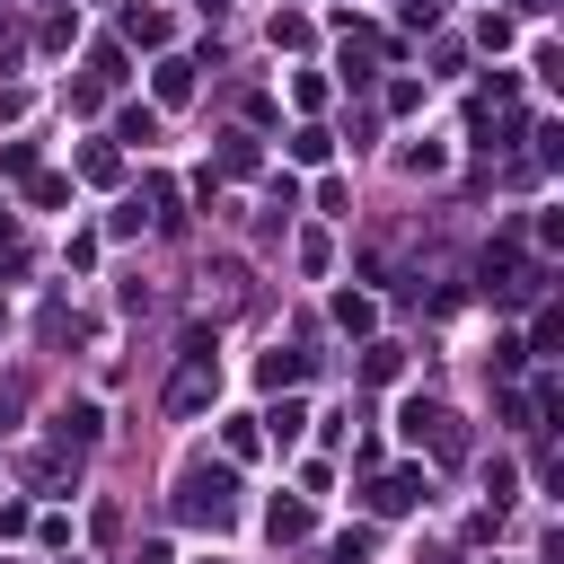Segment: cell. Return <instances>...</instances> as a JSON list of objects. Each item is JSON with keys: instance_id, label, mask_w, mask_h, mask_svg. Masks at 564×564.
Instances as JSON below:
<instances>
[{"instance_id": "6da1fadb", "label": "cell", "mask_w": 564, "mask_h": 564, "mask_svg": "<svg viewBox=\"0 0 564 564\" xmlns=\"http://www.w3.org/2000/svg\"><path fill=\"white\" fill-rule=\"evenodd\" d=\"M176 520H194V529H229L238 520V467L220 458H194L185 476H176Z\"/></svg>"}, {"instance_id": "7a4b0ae2", "label": "cell", "mask_w": 564, "mask_h": 564, "mask_svg": "<svg viewBox=\"0 0 564 564\" xmlns=\"http://www.w3.org/2000/svg\"><path fill=\"white\" fill-rule=\"evenodd\" d=\"M220 397V361H212V335H185V361L167 379V414H203Z\"/></svg>"}, {"instance_id": "3957f363", "label": "cell", "mask_w": 564, "mask_h": 564, "mask_svg": "<svg viewBox=\"0 0 564 564\" xmlns=\"http://www.w3.org/2000/svg\"><path fill=\"white\" fill-rule=\"evenodd\" d=\"M397 423H405V432H414L441 467H458V458H467V423H458L441 397H405V414H397Z\"/></svg>"}, {"instance_id": "277c9868", "label": "cell", "mask_w": 564, "mask_h": 564, "mask_svg": "<svg viewBox=\"0 0 564 564\" xmlns=\"http://www.w3.org/2000/svg\"><path fill=\"white\" fill-rule=\"evenodd\" d=\"M361 502H370V520H397V511H414V502H423V476H414V467H397V476H379Z\"/></svg>"}, {"instance_id": "5b68a950", "label": "cell", "mask_w": 564, "mask_h": 564, "mask_svg": "<svg viewBox=\"0 0 564 564\" xmlns=\"http://www.w3.org/2000/svg\"><path fill=\"white\" fill-rule=\"evenodd\" d=\"M264 529H273V546H300V538L317 529V511H308V502H273V511H264Z\"/></svg>"}, {"instance_id": "8992f818", "label": "cell", "mask_w": 564, "mask_h": 564, "mask_svg": "<svg viewBox=\"0 0 564 564\" xmlns=\"http://www.w3.org/2000/svg\"><path fill=\"white\" fill-rule=\"evenodd\" d=\"M256 379H264V388H300V379H308V352H264Z\"/></svg>"}, {"instance_id": "52a82bcc", "label": "cell", "mask_w": 564, "mask_h": 564, "mask_svg": "<svg viewBox=\"0 0 564 564\" xmlns=\"http://www.w3.org/2000/svg\"><path fill=\"white\" fill-rule=\"evenodd\" d=\"M97 423H106L97 405H62V423H53V432H62V449H88V441H97Z\"/></svg>"}, {"instance_id": "ba28073f", "label": "cell", "mask_w": 564, "mask_h": 564, "mask_svg": "<svg viewBox=\"0 0 564 564\" xmlns=\"http://www.w3.org/2000/svg\"><path fill=\"white\" fill-rule=\"evenodd\" d=\"M185 97H194V62L167 53V62H159V106H185Z\"/></svg>"}, {"instance_id": "9c48e42d", "label": "cell", "mask_w": 564, "mask_h": 564, "mask_svg": "<svg viewBox=\"0 0 564 564\" xmlns=\"http://www.w3.org/2000/svg\"><path fill=\"white\" fill-rule=\"evenodd\" d=\"M220 176H256V132H220Z\"/></svg>"}, {"instance_id": "30bf717a", "label": "cell", "mask_w": 564, "mask_h": 564, "mask_svg": "<svg viewBox=\"0 0 564 564\" xmlns=\"http://www.w3.org/2000/svg\"><path fill=\"white\" fill-rule=\"evenodd\" d=\"M335 326H344V335H370V326H379V308H370L361 291H344V300H335Z\"/></svg>"}, {"instance_id": "8fae6325", "label": "cell", "mask_w": 564, "mask_h": 564, "mask_svg": "<svg viewBox=\"0 0 564 564\" xmlns=\"http://www.w3.org/2000/svg\"><path fill=\"white\" fill-rule=\"evenodd\" d=\"M123 35H132V44H167V18H159V9H123Z\"/></svg>"}, {"instance_id": "7c38bea8", "label": "cell", "mask_w": 564, "mask_h": 564, "mask_svg": "<svg viewBox=\"0 0 564 564\" xmlns=\"http://www.w3.org/2000/svg\"><path fill=\"white\" fill-rule=\"evenodd\" d=\"M115 132H123V141H159V115H150V106H123Z\"/></svg>"}, {"instance_id": "4fadbf2b", "label": "cell", "mask_w": 564, "mask_h": 564, "mask_svg": "<svg viewBox=\"0 0 564 564\" xmlns=\"http://www.w3.org/2000/svg\"><path fill=\"white\" fill-rule=\"evenodd\" d=\"M326 150H335V132H317V123H300V132H291V159H308V167H317Z\"/></svg>"}, {"instance_id": "5bb4252c", "label": "cell", "mask_w": 564, "mask_h": 564, "mask_svg": "<svg viewBox=\"0 0 564 564\" xmlns=\"http://www.w3.org/2000/svg\"><path fill=\"white\" fill-rule=\"evenodd\" d=\"M397 361H405V352H397V344H370V352H361V379H370V388H379V379H397Z\"/></svg>"}, {"instance_id": "9a60e30c", "label": "cell", "mask_w": 564, "mask_h": 564, "mask_svg": "<svg viewBox=\"0 0 564 564\" xmlns=\"http://www.w3.org/2000/svg\"><path fill=\"white\" fill-rule=\"evenodd\" d=\"M264 423H273V441H282V449H291V441H300V423H308V414H300V405H273V414H264Z\"/></svg>"}, {"instance_id": "2e32d148", "label": "cell", "mask_w": 564, "mask_h": 564, "mask_svg": "<svg viewBox=\"0 0 564 564\" xmlns=\"http://www.w3.org/2000/svg\"><path fill=\"white\" fill-rule=\"evenodd\" d=\"M26 115V88H0V123H18Z\"/></svg>"}, {"instance_id": "e0dca14e", "label": "cell", "mask_w": 564, "mask_h": 564, "mask_svg": "<svg viewBox=\"0 0 564 564\" xmlns=\"http://www.w3.org/2000/svg\"><path fill=\"white\" fill-rule=\"evenodd\" d=\"M9 414H18V388H0V432H9Z\"/></svg>"}, {"instance_id": "ac0fdd59", "label": "cell", "mask_w": 564, "mask_h": 564, "mask_svg": "<svg viewBox=\"0 0 564 564\" xmlns=\"http://www.w3.org/2000/svg\"><path fill=\"white\" fill-rule=\"evenodd\" d=\"M0 564H9V555H0Z\"/></svg>"}]
</instances>
